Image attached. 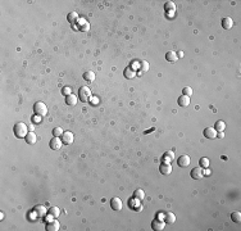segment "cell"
I'll use <instances>...</instances> for the list:
<instances>
[{
	"label": "cell",
	"mask_w": 241,
	"mask_h": 231,
	"mask_svg": "<svg viewBox=\"0 0 241 231\" xmlns=\"http://www.w3.org/2000/svg\"><path fill=\"white\" fill-rule=\"evenodd\" d=\"M28 133V127L23 122H18L14 126V135L17 137H26Z\"/></svg>",
	"instance_id": "obj_1"
},
{
	"label": "cell",
	"mask_w": 241,
	"mask_h": 231,
	"mask_svg": "<svg viewBox=\"0 0 241 231\" xmlns=\"http://www.w3.org/2000/svg\"><path fill=\"white\" fill-rule=\"evenodd\" d=\"M78 95H80V100L84 101V103H87L91 100V90L89 89L87 86H82L80 87L78 90Z\"/></svg>",
	"instance_id": "obj_2"
},
{
	"label": "cell",
	"mask_w": 241,
	"mask_h": 231,
	"mask_svg": "<svg viewBox=\"0 0 241 231\" xmlns=\"http://www.w3.org/2000/svg\"><path fill=\"white\" fill-rule=\"evenodd\" d=\"M33 112H35L36 116L44 117V116H46V113H48V107L45 105V103L37 101V103H36V104L33 105Z\"/></svg>",
	"instance_id": "obj_3"
},
{
	"label": "cell",
	"mask_w": 241,
	"mask_h": 231,
	"mask_svg": "<svg viewBox=\"0 0 241 231\" xmlns=\"http://www.w3.org/2000/svg\"><path fill=\"white\" fill-rule=\"evenodd\" d=\"M191 177L194 178V180H201L203 177H204V168H201V167H195V168H192V171H191Z\"/></svg>",
	"instance_id": "obj_4"
},
{
	"label": "cell",
	"mask_w": 241,
	"mask_h": 231,
	"mask_svg": "<svg viewBox=\"0 0 241 231\" xmlns=\"http://www.w3.org/2000/svg\"><path fill=\"white\" fill-rule=\"evenodd\" d=\"M49 145H50V148L53 149V150H59V149L63 146V141H62V139H59V137H53L50 140V143H49Z\"/></svg>",
	"instance_id": "obj_5"
},
{
	"label": "cell",
	"mask_w": 241,
	"mask_h": 231,
	"mask_svg": "<svg viewBox=\"0 0 241 231\" xmlns=\"http://www.w3.org/2000/svg\"><path fill=\"white\" fill-rule=\"evenodd\" d=\"M60 139H62V141H63V144H65V145H69V144L73 143L75 136H73V133H72V132L65 131V132H63V135L60 136Z\"/></svg>",
	"instance_id": "obj_6"
},
{
	"label": "cell",
	"mask_w": 241,
	"mask_h": 231,
	"mask_svg": "<svg viewBox=\"0 0 241 231\" xmlns=\"http://www.w3.org/2000/svg\"><path fill=\"white\" fill-rule=\"evenodd\" d=\"M190 162H191V159H190V157L186 156V154H183V156H181V157L178 158V161H177L178 166H179V167H182V168L189 167V166H190Z\"/></svg>",
	"instance_id": "obj_7"
},
{
	"label": "cell",
	"mask_w": 241,
	"mask_h": 231,
	"mask_svg": "<svg viewBox=\"0 0 241 231\" xmlns=\"http://www.w3.org/2000/svg\"><path fill=\"white\" fill-rule=\"evenodd\" d=\"M164 221L163 220H159V218H155L151 222V229L153 230H155V231H162L163 229H164Z\"/></svg>",
	"instance_id": "obj_8"
},
{
	"label": "cell",
	"mask_w": 241,
	"mask_h": 231,
	"mask_svg": "<svg viewBox=\"0 0 241 231\" xmlns=\"http://www.w3.org/2000/svg\"><path fill=\"white\" fill-rule=\"evenodd\" d=\"M110 207L113 210H121L122 209V200L119 198H113L110 200Z\"/></svg>",
	"instance_id": "obj_9"
},
{
	"label": "cell",
	"mask_w": 241,
	"mask_h": 231,
	"mask_svg": "<svg viewBox=\"0 0 241 231\" xmlns=\"http://www.w3.org/2000/svg\"><path fill=\"white\" fill-rule=\"evenodd\" d=\"M60 227L59 222L56 220H53V221H49L48 223H46V230L48 231H58Z\"/></svg>",
	"instance_id": "obj_10"
},
{
	"label": "cell",
	"mask_w": 241,
	"mask_h": 231,
	"mask_svg": "<svg viewBox=\"0 0 241 231\" xmlns=\"http://www.w3.org/2000/svg\"><path fill=\"white\" fill-rule=\"evenodd\" d=\"M77 101H78V96L75 95V94H69V95L65 96V103H67V105L73 107V105L77 104Z\"/></svg>",
	"instance_id": "obj_11"
},
{
	"label": "cell",
	"mask_w": 241,
	"mask_h": 231,
	"mask_svg": "<svg viewBox=\"0 0 241 231\" xmlns=\"http://www.w3.org/2000/svg\"><path fill=\"white\" fill-rule=\"evenodd\" d=\"M159 171H160L162 175H169V173L172 172V166H171L169 163L163 162V163L160 164V167H159Z\"/></svg>",
	"instance_id": "obj_12"
},
{
	"label": "cell",
	"mask_w": 241,
	"mask_h": 231,
	"mask_svg": "<svg viewBox=\"0 0 241 231\" xmlns=\"http://www.w3.org/2000/svg\"><path fill=\"white\" fill-rule=\"evenodd\" d=\"M204 136L207 139H214L217 137V131L214 130V127H207L204 130Z\"/></svg>",
	"instance_id": "obj_13"
},
{
	"label": "cell",
	"mask_w": 241,
	"mask_h": 231,
	"mask_svg": "<svg viewBox=\"0 0 241 231\" xmlns=\"http://www.w3.org/2000/svg\"><path fill=\"white\" fill-rule=\"evenodd\" d=\"M24 139H26V143L30 144V145H33V144L37 141V136H36V133L33 131H30Z\"/></svg>",
	"instance_id": "obj_14"
},
{
	"label": "cell",
	"mask_w": 241,
	"mask_h": 231,
	"mask_svg": "<svg viewBox=\"0 0 241 231\" xmlns=\"http://www.w3.org/2000/svg\"><path fill=\"white\" fill-rule=\"evenodd\" d=\"M164 222L166 223H169V225H172V223H174L176 222V216H174L172 212H167L166 214H164Z\"/></svg>",
	"instance_id": "obj_15"
},
{
	"label": "cell",
	"mask_w": 241,
	"mask_h": 231,
	"mask_svg": "<svg viewBox=\"0 0 241 231\" xmlns=\"http://www.w3.org/2000/svg\"><path fill=\"white\" fill-rule=\"evenodd\" d=\"M232 26H233V21H232V18H230V17H224V18L222 19V27H223L224 30H230V28H232Z\"/></svg>",
	"instance_id": "obj_16"
},
{
	"label": "cell",
	"mask_w": 241,
	"mask_h": 231,
	"mask_svg": "<svg viewBox=\"0 0 241 231\" xmlns=\"http://www.w3.org/2000/svg\"><path fill=\"white\" fill-rule=\"evenodd\" d=\"M178 105L179 107H187L190 105V98L186 95H181L178 98Z\"/></svg>",
	"instance_id": "obj_17"
},
{
	"label": "cell",
	"mask_w": 241,
	"mask_h": 231,
	"mask_svg": "<svg viewBox=\"0 0 241 231\" xmlns=\"http://www.w3.org/2000/svg\"><path fill=\"white\" fill-rule=\"evenodd\" d=\"M164 9H166V12L168 13V14H173L174 12H176V5H174V3H172V2H167L166 3V5H164Z\"/></svg>",
	"instance_id": "obj_18"
},
{
	"label": "cell",
	"mask_w": 241,
	"mask_h": 231,
	"mask_svg": "<svg viewBox=\"0 0 241 231\" xmlns=\"http://www.w3.org/2000/svg\"><path fill=\"white\" fill-rule=\"evenodd\" d=\"M144 198H145V191H144L142 189L135 190V193H133V199H135V200H142Z\"/></svg>",
	"instance_id": "obj_19"
},
{
	"label": "cell",
	"mask_w": 241,
	"mask_h": 231,
	"mask_svg": "<svg viewBox=\"0 0 241 231\" xmlns=\"http://www.w3.org/2000/svg\"><path fill=\"white\" fill-rule=\"evenodd\" d=\"M135 76H136V72H135V69H133V68H131V67H127V68L125 69V77H126V79L131 80Z\"/></svg>",
	"instance_id": "obj_20"
},
{
	"label": "cell",
	"mask_w": 241,
	"mask_h": 231,
	"mask_svg": "<svg viewBox=\"0 0 241 231\" xmlns=\"http://www.w3.org/2000/svg\"><path fill=\"white\" fill-rule=\"evenodd\" d=\"M166 59L168 62H176L178 59V55H177V53H174V51H168L166 54Z\"/></svg>",
	"instance_id": "obj_21"
},
{
	"label": "cell",
	"mask_w": 241,
	"mask_h": 231,
	"mask_svg": "<svg viewBox=\"0 0 241 231\" xmlns=\"http://www.w3.org/2000/svg\"><path fill=\"white\" fill-rule=\"evenodd\" d=\"M84 79L87 82H92V81L95 80V73H94V72H91V71H87V72H85V73H84Z\"/></svg>",
	"instance_id": "obj_22"
},
{
	"label": "cell",
	"mask_w": 241,
	"mask_h": 231,
	"mask_svg": "<svg viewBox=\"0 0 241 231\" xmlns=\"http://www.w3.org/2000/svg\"><path fill=\"white\" fill-rule=\"evenodd\" d=\"M224 128H226V123H224L223 121H217V122H215V125H214V130L217 131V132L223 131Z\"/></svg>",
	"instance_id": "obj_23"
},
{
	"label": "cell",
	"mask_w": 241,
	"mask_h": 231,
	"mask_svg": "<svg viewBox=\"0 0 241 231\" xmlns=\"http://www.w3.org/2000/svg\"><path fill=\"white\" fill-rule=\"evenodd\" d=\"M78 28L82 32H87V31L90 30V23H87L86 21H81V23L78 24Z\"/></svg>",
	"instance_id": "obj_24"
},
{
	"label": "cell",
	"mask_w": 241,
	"mask_h": 231,
	"mask_svg": "<svg viewBox=\"0 0 241 231\" xmlns=\"http://www.w3.org/2000/svg\"><path fill=\"white\" fill-rule=\"evenodd\" d=\"M163 157H164V162L168 163L169 161H173V158H174V153H173L172 150H168V152H166V153L163 154Z\"/></svg>",
	"instance_id": "obj_25"
},
{
	"label": "cell",
	"mask_w": 241,
	"mask_h": 231,
	"mask_svg": "<svg viewBox=\"0 0 241 231\" xmlns=\"http://www.w3.org/2000/svg\"><path fill=\"white\" fill-rule=\"evenodd\" d=\"M231 220H232L233 222H236V223H240V221H241V213H240V212H232V213H231Z\"/></svg>",
	"instance_id": "obj_26"
},
{
	"label": "cell",
	"mask_w": 241,
	"mask_h": 231,
	"mask_svg": "<svg viewBox=\"0 0 241 231\" xmlns=\"http://www.w3.org/2000/svg\"><path fill=\"white\" fill-rule=\"evenodd\" d=\"M59 213H60V210H59L58 207H51L49 209V214H51L54 218H58L59 217Z\"/></svg>",
	"instance_id": "obj_27"
},
{
	"label": "cell",
	"mask_w": 241,
	"mask_h": 231,
	"mask_svg": "<svg viewBox=\"0 0 241 231\" xmlns=\"http://www.w3.org/2000/svg\"><path fill=\"white\" fill-rule=\"evenodd\" d=\"M67 19L69 21V23H76V21L78 19V14H77L76 12H72L68 14V17H67Z\"/></svg>",
	"instance_id": "obj_28"
},
{
	"label": "cell",
	"mask_w": 241,
	"mask_h": 231,
	"mask_svg": "<svg viewBox=\"0 0 241 231\" xmlns=\"http://www.w3.org/2000/svg\"><path fill=\"white\" fill-rule=\"evenodd\" d=\"M199 164H200V167H201V168L207 169V168L209 167V159H208V158H201V159L199 161Z\"/></svg>",
	"instance_id": "obj_29"
},
{
	"label": "cell",
	"mask_w": 241,
	"mask_h": 231,
	"mask_svg": "<svg viewBox=\"0 0 241 231\" xmlns=\"http://www.w3.org/2000/svg\"><path fill=\"white\" fill-rule=\"evenodd\" d=\"M45 210L46 209H45V207H43V205H37V207H35V212H36L37 216H40V217L45 214Z\"/></svg>",
	"instance_id": "obj_30"
},
{
	"label": "cell",
	"mask_w": 241,
	"mask_h": 231,
	"mask_svg": "<svg viewBox=\"0 0 241 231\" xmlns=\"http://www.w3.org/2000/svg\"><path fill=\"white\" fill-rule=\"evenodd\" d=\"M182 95H186V96L190 98L192 95V89H191V87H189V86L183 87V89H182Z\"/></svg>",
	"instance_id": "obj_31"
},
{
	"label": "cell",
	"mask_w": 241,
	"mask_h": 231,
	"mask_svg": "<svg viewBox=\"0 0 241 231\" xmlns=\"http://www.w3.org/2000/svg\"><path fill=\"white\" fill-rule=\"evenodd\" d=\"M62 135H63V130H62L60 127H55V128H53V136L59 137V136H62Z\"/></svg>",
	"instance_id": "obj_32"
},
{
	"label": "cell",
	"mask_w": 241,
	"mask_h": 231,
	"mask_svg": "<svg viewBox=\"0 0 241 231\" xmlns=\"http://www.w3.org/2000/svg\"><path fill=\"white\" fill-rule=\"evenodd\" d=\"M140 69L142 71V72H146L147 69H149V63L146 60H141V63H140Z\"/></svg>",
	"instance_id": "obj_33"
},
{
	"label": "cell",
	"mask_w": 241,
	"mask_h": 231,
	"mask_svg": "<svg viewBox=\"0 0 241 231\" xmlns=\"http://www.w3.org/2000/svg\"><path fill=\"white\" fill-rule=\"evenodd\" d=\"M62 92H63V95H69V94H72V89L71 87H68V86H65V87H63L62 89Z\"/></svg>",
	"instance_id": "obj_34"
},
{
	"label": "cell",
	"mask_w": 241,
	"mask_h": 231,
	"mask_svg": "<svg viewBox=\"0 0 241 231\" xmlns=\"http://www.w3.org/2000/svg\"><path fill=\"white\" fill-rule=\"evenodd\" d=\"M223 136H224L223 131H220V132H218V133H217V137H223Z\"/></svg>",
	"instance_id": "obj_35"
},
{
	"label": "cell",
	"mask_w": 241,
	"mask_h": 231,
	"mask_svg": "<svg viewBox=\"0 0 241 231\" xmlns=\"http://www.w3.org/2000/svg\"><path fill=\"white\" fill-rule=\"evenodd\" d=\"M177 55H178V58H182V56H183V53H182V51H178Z\"/></svg>",
	"instance_id": "obj_36"
}]
</instances>
